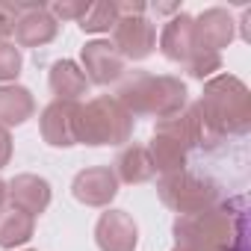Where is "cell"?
<instances>
[{
    "label": "cell",
    "instance_id": "cell-1",
    "mask_svg": "<svg viewBox=\"0 0 251 251\" xmlns=\"http://www.w3.org/2000/svg\"><path fill=\"white\" fill-rule=\"evenodd\" d=\"M172 233V251H245V201L236 198L192 216H177Z\"/></svg>",
    "mask_w": 251,
    "mask_h": 251
},
{
    "label": "cell",
    "instance_id": "cell-2",
    "mask_svg": "<svg viewBox=\"0 0 251 251\" xmlns=\"http://www.w3.org/2000/svg\"><path fill=\"white\" fill-rule=\"evenodd\" d=\"M195 106L207 136H242L251 130V92L233 74L210 77Z\"/></svg>",
    "mask_w": 251,
    "mask_h": 251
},
{
    "label": "cell",
    "instance_id": "cell-3",
    "mask_svg": "<svg viewBox=\"0 0 251 251\" xmlns=\"http://www.w3.org/2000/svg\"><path fill=\"white\" fill-rule=\"evenodd\" d=\"M115 100L127 109L133 118L136 115H154L160 121V118L177 115L189 103V92H186V83L180 77L139 71L127 83H121Z\"/></svg>",
    "mask_w": 251,
    "mask_h": 251
},
{
    "label": "cell",
    "instance_id": "cell-4",
    "mask_svg": "<svg viewBox=\"0 0 251 251\" xmlns=\"http://www.w3.org/2000/svg\"><path fill=\"white\" fill-rule=\"evenodd\" d=\"M77 145H124L130 142L133 130H136V118L124 109L115 95H100L92 98L86 103H77Z\"/></svg>",
    "mask_w": 251,
    "mask_h": 251
},
{
    "label": "cell",
    "instance_id": "cell-5",
    "mask_svg": "<svg viewBox=\"0 0 251 251\" xmlns=\"http://www.w3.org/2000/svg\"><path fill=\"white\" fill-rule=\"evenodd\" d=\"M157 195L172 213L192 216V213H201V210H210L219 204V183L204 177V175H192L183 169V172L160 175Z\"/></svg>",
    "mask_w": 251,
    "mask_h": 251
},
{
    "label": "cell",
    "instance_id": "cell-6",
    "mask_svg": "<svg viewBox=\"0 0 251 251\" xmlns=\"http://www.w3.org/2000/svg\"><path fill=\"white\" fill-rule=\"evenodd\" d=\"M112 48L121 53V59L142 62L157 50V27L145 15L118 18V24L112 27Z\"/></svg>",
    "mask_w": 251,
    "mask_h": 251
},
{
    "label": "cell",
    "instance_id": "cell-7",
    "mask_svg": "<svg viewBox=\"0 0 251 251\" xmlns=\"http://www.w3.org/2000/svg\"><path fill=\"white\" fill-rule=\"evenodd\" d=\"M15 9H18V21L12 27V33H15L18 48H45L56 39L59 21L50 15V9L45 3H27V6L15 3Z\"/></svg>",
    "mask_w": 251,
    "mask_h": 251
},
{
    "label": "cell",
    "instance_id": "cell-8",
    "mask_svg": "<svg viewBox=\"0 0 251 251\" xmlns=\"http://www.w3.org/2000/svg\"><path fill=\"white\" fill-rule=\"evenodd\" d=\"M80 62H83L80 68H83L86 80L95 83V86H109V83L121 80V74H124V59L112 48L109 39L86 42L83 50H80Z\"/></svg>",
    "mask_w": 251,
    "mask_h": 251
},
{
    "label": "cell",
    "instance_id": "cell-9",
    "mask_svg": "<svg viewBox=\"0 0 251 251\" xmlns=\"http://www.w3.org/2000/svg\"><path fill=\"white\" fill-rule=\"evenodd\" d=\"M95 242L100 251H136L139 227L127 210H109L100 213L95 225Z\"/></svg>",
    "mask_w": 251,
    "mask_h": 251
},
{
    "label": "cell",
    "instance_id": "cell-10",
    "mask_svg": "<svg viewBox=\"0 0 251 251\" xmlns=\"http://www.w3.org/2000/svg\"><path fill=\"white\" fill-rule=\"evenodd\" d=\"M71 195L86 207H109L118 195V177L109 166H89L74 175Z\"/></svg>",
    "mask_w": 251,
    "mask_h": 251
},
{
    "label": "cell",
    "instance_id": "cell-11",
    "mask_svg": "<svg viewBox=\"0 0 251 251\" xmlns=\"http://www.w3.org/2000/svg\"><path fill=\"white\" fill-rule=\"evenodd\" d=\"M77 103H68V100H50L42 115H39V130H42V139L50 145V148H71L77 145Z\"/></svg>",
    "mask_w": 251,
    "mask_h": 251
},
{
    "label": "cell",
    "instance_id": "cell-12",
    "mask_svg": "<svg viewBox=\"0 0 251 251\" xmlns=\"http://www.w3.org/2000/svg\"><path fill=\"white\" fill-rule=\"evenodd\" d=\"M195 21V45L198 50H210V53H219L225 50L233 36H236V24H233V15L222 6H213V9H204Z\"/></svg>",
    "mask_w": 251,
    "mask_h": 251
},
{
    "label": "cell",
    "instance_id": "cell-13",
    "mask_svg": "<svg viewBox=\"0 0 251 251\" xmlns=\"http://www.w3.org/2000/svg\"><path fill=\"white\" fill-rule=\"evenodd\" d=\"M160 50L169 62H177V65H186L195 53H198V45H195V21L192 15L186 12H177L166 21L163 33H160Z\"/></svg>",
    "mask_w": 251,
    "mask_h": 251
},
{
    "label": "cell",
    "instance_id": "cell-14",
    "mask_svg": "<svg viewBox=\"0 0 251 251\" xmlns=\"http://www.w3.org/2000/svg\"><path fill=\"white\" fill-rule=\"evenodd\" d=\"M6 195H9L6 201H12V210H21V213L36 219V216H42L50 207L53 189L39 175H15L6 183Z\"/></svg>",
    "mask_w": 251,
    "mask_h": 251
},
{
    "label": "cell",
    "instance_id": "cell-15",
    "mask_svg": "<svg viewBox=\"0 0 251 251\" xmlns=\"http://www.w3.org/2000/svg\"><path fill=\"white\" fill-rule=\"evenodd\" d=\"M154 133H163V136H172L175 142H180L183 148H198L204 145L207 139V130H204V121L198 115V106L195 103H186L177 115H169V118H160L154 124Z\"/></svg>",
    "mask_w": 251,
    "mask_h": 251
},
{
    "label": "cell",
    "instance_id": "cell-16",
    "mask_svg": "<svg viewBox=\"0 0 251 251\" xmlns=\"http://www.w3.org/2000/svg\"><path fill=\"white\" fill-rule=\"evenodd\" d=\"M48 83H50L53 100H68V103H77L83 95H89V86H92L74 59H56L50 65Z\"/></svg>",
    "mask_w": 251,
    "mask_h": 251
},
{
    "label": "cell",
    "instance_id": "cell-17",
    "mask_svg": "<svg viewBox=\"0 0 251 251\" xmlns=\"http://www.w3.org/2000/svg\"><path fill=\"white\" fill-rule=\"evenodd\" d=\"M36 115V98L27 86L6 83L0 86V127H21Z\"/></svg>",
    "mask_w": 251,
    "mask_h": 251
},
{
    "label": "cell",
    "instance_id": "cell-18",
    "mask_svg": "<svg viewBox=\"0 0 251 251\" xmlns=\"http://www.w3.org/2000/svg\"><path fill=\"white\" fill-rule=\"evenodd\" d=\"M115 177L118 183H145L151 180L157 172H154V163L148 157V148L145 145H127V148H121V154L115 157Z\"/></svg>",
    "mask_w": 251,
    "mask_h": 251
},
{
    "label": "cell",
    "instance_id": "cell-19",
    "mask_svg": "<svg viewBox=\"0 0 251 251\" xmlns=\"http://www.w3.org/2000/svg\"><path fill=\"white\" fill-rule=\"evenodd\" d=\"M145 148H148V157H151V163H154V172L172 175V172H183V169H186L189 148H183V145L175 142L172 136L154 133V139H151Z\"/></svg>",
    "mask_w": 251,
    "mask_h": 251
},
{
    "label": "cell",
    "instance_id": "cell-20",
    "mask_svg": "<svg viewBox=\"0 0 251 251\" xmlns=\"http://www.w3.org/2000/svg\"><path fill=\"white\" fill-rule=\"evenodd\" d=\"M36 233V219L21 213V210H9V213H0V248H18L27 245Z\"/></svg>",
    "mask_w": 251,
    "mask_h": 251
},
{
    "label": "cell",
    "instance_id": "cell-21",
    "mask_svg": "<svg viewBox=\"0 0 251 251\" xmlns=\"http://www.w3.org/2000/svg\"><path fill=\"white\" fill-rule=\"evenodd\" d=\"M118 6H115V0H95V3H89L86 15L77 21V27L83 33H109L115 24H118Z\"/></svg>",
    "mask_w": 251,
    "mask_h": 251
},
{
    "label": "cell",
    "instance_id": "cell-22",
    "mask_svg": "<svg viewBox=\"0 0 251 251\" xmlns=\"http://www.w3.org/2000/svg\"><path fill=\"white\" fill-rule=\"evenodd\" d=\"M21 65H24L21 48H18L15 42H0V83H12V80H18Z\"/></svg>",
    "mask_w": 251,
    "mask_h": 251
},
{
    "label": "cell",
    "instance_id": "cell-23",
    "mask_svg": "<svg viewBox=\"0 0 251 251\" xmlns=\"http://www.w3.org/2000/svg\"><path fill=\"white\" fill-rule=\"evenodd\" d=\"M219 68H222V53H210V50H198L186 62V71L195 80H210V77H216Z\"/></svg>",
    "mask_w": 251,
    "mask_h": 251
},
{
    "label": "cell",
    "instance_id": "cell-24",
    "mask_svg": "<svg viewBox=\"0 0 251 251\" xmlns=\"http://www.w3.org/2000/svg\"><path fill=\"white\" fill-rule=\"evenodd\" d=\"M86 9H89V0H59V3H53L50 6V15L59 21H80L83 15H86Z\"/></svg>",
    "mask_w": 251,
    "mask_h": 251
},
{
    "label": "cell",
    "instance_id": "cell-25",
    "mask_svg": "<svg viewBox=\"0 0 251 251\" xmlns=\"http://www.w3.org/2000/svg\"><path fill=\"white\" fill-rule=\"evenodd\" d=\"M15 21H18V9H15V3H0V42H6V36L12 33Z\"/></svg>",
    "mask_w": 251,
    "mask_h": 251
},
{
    "label": "cell",
    "instance_id": "cell-26",
    "mask_svg": "<svg viewBox=\"0 0 251 251\" xmlns=\"http://www.w3.org/2000/svg\"><path fill=\"white\" fill-rule=\"evenodd\" d=\"M12 160V136L6 127H0V169H6Z\"/></svg>",
    "mask_w": 251,
    "mask_h": 251
},
{
    "label": "cell",
    "instance_id": "cell-27",
    "mask_svg": "<svg viewBox=\"0 0 251 251\" xmlns=\"http://www.w3.org/2000/svg\"><path fill=\"white\" fill-rule=\"evenodd\" d=\"M6 198H9V195H6V180L0 177V213H3V204H6Z\"/></svg>",
    "mask_w": 251,
    "mask_h": 251
},
{
    "label": "cell",
    "instance_id": "cell-28",
    "mask_svg": "<svg viewBox=\"0 0 251 251\" xmlns=\"http://www.w3.org/2000/svg\"><path fill=\"white\" fill-rule=\"evenodd\" d=\"M27 251H33V248H27Z\"/></svg>",
    "mask_w": 251,
    "mask_h": 251
}]
</instances>
